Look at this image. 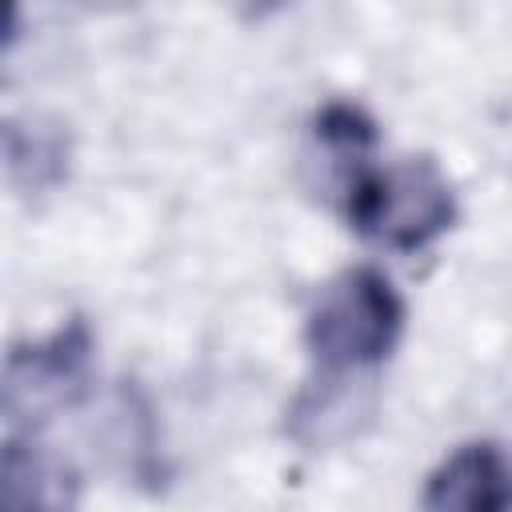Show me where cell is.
<instances>
[{"mask_svg":"<svg viewBox=\"0 0 512 512\" xmlns=\"http://www.w3.org/2000/svg\"><path fill=\"white\" fill-rule=\"evenodd\" d=\"M400 332L404 300L372 264L336 272L320 288L304 320V344L312 364L324 372V384H340L344 376L384 364L396 352Z\"/></svg>","mask_w":512,"mask_h":512,"instance_id":"6da1fadb","label":"cell"},{"mask_svg":"<svg viewBox=\"0 0 512 512\" xmlns=\"http://www.w3.org/2000/svg\"><path fill=\"white\" fill-rule=\"evenodd\" d=\"M344 220L380 248L416 252L456 224V192L432 156L356 164L344 176Z\"/></svg>","mask_w":512,"mask_h":512,"instance_id":"7a4b0ae2","label":"cell"},{"mask_svg":"<svg viewBox=\"0 0 512 512\" xmlns=\"http://www.w3.org/2000/svg\"><path fill=\"white\" fill-rule=\"evenodd\" d=\"M92 360V332L84 320H68L44 340L16 344L4 364V420L8 436L32 432L48 412L72 404L84 392Z\"/></svg>","mask_w":512,"mask_h":512,"instance_id":"3957f363","label":"cell"},{"mask_svg":"<svg viewBox=\"0 0 512 512\" xmlns=\"http://www.w3.org/2000/svg\"><path fill=\"white\" fill-rule=\"evenodd\" d=\"M424 512H512V460L492 440L452 448L424 480Z\"/></svg>","mask_w":512,"mask_h":512,"instance_id":"277c9868","label":"cell"},{"mask_svg":"<svg viewBox=\"0 0 512 512\" xmlns=\"http://www.w3.org/2000/svg\"><path fill=\"white\" fill-rule=\"evenodd\" d=\"M80 476L76 468L36 444L32 436H8L0 460V512H76Z\"/></svg>","mask_w":512,"mask_h":512,"instance_id":"5b68a950","label":"cell"},{"mask_svg":"<svg viewBox=\"0 0 512 512\" xmlns=\"http://www.w3.org/2000/svg\"><path fill=\"white\" fill-rule=\"evenodd\" d=\"M4 156H8V176L16 184L24 180L32 192L52 188L56 180H64V168H68V144L56 128L24 132L16 120H8L4 128Z\"/></svg>","mask_w":512,"mask_h":512,"instance_id":"8992f818","label":"cell"},{"mask_svg":"<svg viewBox=\"0 0 512 512\" xmlns=\"http://www.w3.org/2000/svg\"><path fill=\"white\" fill-rule=\"evenodd\" d=\"M316 136L328 152H336L340 160H348L356 168V164H364V152H372V144H376V124L360 104L332 100L316 112Z\"/></svg>","mask_w":512,"mask_h":512,"instance_id":"52a82bcc","label":"cell"}]
</instances>
